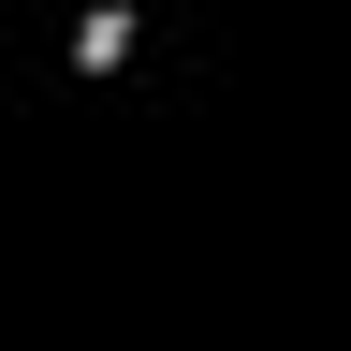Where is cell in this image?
I'll return each instance as SVG.
<instances>
[{
    "instance_id": "obj_1",
    "label": "cell",
    "mask_w": 351,
    "mask_h": 351,
    "mask_svg": "<svg viewBox=\"0 0 351 351\" xmlns=\"http://www.w3.org/2000/svg\"><path fill=\"white\" fill-rule=\"evenodd\" d=\"M132 59H147V0H88V15L59 29V73L73 88H117Z\"/></svg>"
}]
</instances>
